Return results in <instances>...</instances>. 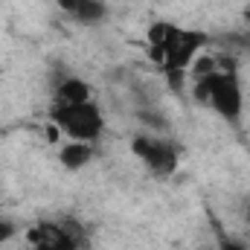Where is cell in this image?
Segmentation results:
<instances>
[{
    "instance_id": "1",
    "label": "cell",
    "mask_w": 250,
    "mask_h": 250,
    "mask_svg": "<svg viewBox=\"0 0 250 250\" xmlns=\"http://www.w3.org/2000/svg\"><path fill=\"white\" fill-rule=\"evenodd\" d=\"M148 41H151V59L163 64L169 76H181L192 64V59H198L195 53L207 44V35L189 32L172 23H154L148 32Z\"/></svg>"
},
{
    "instance_id": "2",
    "label": "cell",
    "mask_w": 250,
    "mask_h": 250,
    "mask_svg": "<svg viewBox=\"0 0 250 250\" xmlns=\"http://www.w3.org/2000/svg\"><path fill=\"white\" fill-rule=\"evenodd\" d=\"M195 93L230 125H239L242 120V111H245V93H242V84H239V76L233 67H218L212 70L209 76L198 79L195 82Z\"/></svg>"
},
{
    "instance_id": "3",
    "label": "cell",
    "mask_w": 250,
    "mask_h": 250,
    "mask_svg": "<svg viewBox=\"0 0 250 250\" xmlns=\"http://www.w3.org/2000/svg\"><path fill=\"white\" fill-rule=\"evenodd\" d=\"M50 117L70 140H79V143H93L102 134V125H105L102 111H99V105L93 99H84V102H53Z\"/></svg>"
},
{
    "instance_id": "4",
    "label": "cell",
    "mask_w": 250,
    "mask_h": 250,
    "mask_svg": "<svg viewBox=\"0 0 250 250\" xmlns=\"http://www.w3.org/2000/svg\"><path fill=\"white\" fill-rule=\"evenodd\" d=\"M79 233L70 221H38L26 230L29 250H79Z\"/></svg>"
},
{
    "instance_id": "5",
    "label": "cell",
    "mask_w": 250,
    "mask_h": 250,
    "mask_svg": "<svg viewBox=\"0 0 250 250\" xmlns=\"http://www.w3.org/2000/svg\"><path fill=\"white\" fill-rule=\"evenodd\" d=\"M131 151L146 163V169L157 178H166L178 169V148L160 137H134Z\"/></svg>"
},
{
    "instance_id": "6",
    "label": "cell",
    "mask_w": 250,
    "mask_h": 250,
    "mask_svg": "<svg viewBox=\"0 0 250 250\" xmlns=\"http://www.w3.org/2000/svg\"><path fill=\"white\" fill-rule=\"evenodd\" d=\"M59 6L64 9V15H70L79 23H99L108 15L105 0H59Z\"/></svg>"
},
{
    "instance_id": "7",
    "label": "cell",
    "mask_w": 250,
    "mask_h": 250,
    "mask_svg": "<svg viewBox=\"0 0 250 250\" xmlns=\"http://www.w3.org/2000/svg\"><path fill=\"white\" fill-rule=\"evenodd\" d=\"M90 157H93V148H90V143H79V140L67 143V146L62 148V154H59L62 166H64V169H70V172H79V169H84V166L90 163Z\"/></svg>"
},
{
    "instance_id": "8",
    "label": "cell",
    "mask_w": 250,
    "mask_h": 250,
    "mask_svg": "<svg viewBox=\"0 0 250 250\" xmlns=\"http://www.w3.org/2000/svg\"><path fill=\"white\" fill-rule=\"evenodd\" d=\"M90 99V87L82 79H64L56 87V102H84Z\"/></svg>"
},
{
    "instance_id": "9",
    "label": "cell",
    "mask_w": 250,
    "mask_h": 250,
    "mask_svg": "<svg viewBox=\"0 0 250 250\" xmlns=\"http://www.w3.org/2000/svg\"><path fill=\"white\" fill-rule=\"evenodd\" d=\"M12 236H15V224H12V221H6V218H0V245H3V242H9Z\"/></svg>"
},
{
    "instance_id": "10",
    "label": "cell",
    "mask_w": 250,
    "mask_h": 250,
    "mask_svg": "<svg viewBox=\"0 0 250 250\" xmlns=\"http://www.w3.org/2000/svg\"><path fill=\"white\" fill-rule=\"evenodd\" d=\"M218 248L221 250H245V245H242V242H233V239H221Z\"/></svg>"
},
{
    "instance_id": "11",
    "label": "cell",
    "mask_w": 250,
    "mask_h": 250,
    "mask_svg": "<svg viewBox=\"0 0 250 250\" xmlns=\"http://www.w3.org/2000/svg\"><path fill=\"white\" fill-rule=\"evenodd\" d=\"M245 221H248V227H250V207H248V215H245Z\"/></svg>"
}]
</instances>
